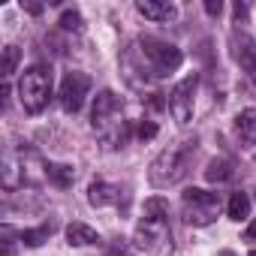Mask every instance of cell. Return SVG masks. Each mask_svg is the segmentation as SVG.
<instances>
[{
	"label": "cell",
	"mask_w": 256,
	"mask_h": 256,
	"mask_svg": "<svg viewBox=\"0 0 256 256\" xmlns=\"http://www.w3.org/2000/svg\"><path fill=\"white\" fill-rule=\"evenodd\" d=\"M48 96H52V70L42 64L28 66L22 82H18V100H22L24 112L40 114L48 106Z\"/></svg>",
	"instance_id": "3957f363"
},
{
	"label": "cell",
	"mask_w": 256,
	"mask_h": 256,
	"mask_svg": "<svg viewBox=\"0 0 256 256\" xmlns=\"http://www.w3.org/2000/svg\"><path fill=\"white\" fill-rule=\"evenodd\" d=\"M235 126H238V133H241L244 145L250 148V145H253V139H256V108H244V112H238Z\"/></svg>",
	"instance_id": "7c38bea8"
},
{
	"label": "cell",
	"mask_w": 256,
	"mask_h": 256,
	"mask_svg": "<svg viewBox=\"0 0 256 256\" xmlns=\"http://www.w3.org/2000/svg\"><path fill=\"white\" fill-rule=\"evenodd\" d=\"M118 114H120L118 96L112 90H100L96 100H94L90 124H94V130L100 133L106 148H120L126 142V126H124V120H118Z\"/></svg>",
	"instance_id": "6da1fadb"
},
{
	"label": "cell",
	"mask_w": 256,
	"mask_h": 256,
	"mask_svg": "<svg viewBox=\"0 0 256 256\" xmlns=\"http://www.w3.org/2000/svg\"><path fill=\"white\" fill-rule=\"evenodd\" d=\"M18 60H22V52H18L16 46H6V48H4V70H0V72H4V76L10 78V76L16 72Z\"/></svg>",
	"instance_id": "2e32d148"
},
{
	"label": "cell",
	"mask_w": 256,
	"mask_h": 256,
	"mask_svg": "<svg viewBox=\"0 0 256 256\" xmlns=\"http://www.w3.org/2000/svg\"><path fill=\"white\" fill-rule=\"evenodd\" d=\"M244 241H256V220L244 229Z\"/></svg>",
	"instance_id": "7402d4cb"
},
{
	"label": "cell",
	"mask_w": 256,
	"mask_h": 256,
	"mask_svg": "<svg viewBox=\"0 0 256 256\" xmlns=\"http://www.w3.org/2000/svg\"><path fill=\"white\" fill-rule=\"evenodd\" d=\"M244 12H247V4H238V6H235V16H238V18H241V16H244Z\"/></svg>",
	"instance_id": "cb8c5ba5"
},
{
	"label": "cell",
	"mask_w": 256,
	"mask_h": 256,
	"mask_svg": "<svg viewBox=\"0 0 256 256\" xmlns=\"http://www.w3.org/2000/svg\"><path fill=\"white\" fill-rule=\"evenodd\" d=\"M136 10L148 22H172V18H178V6L166 4V0H139Z\"/></svg>",
	"instance_id": "9c48e42d"
},
{
	"label": "cell",
	"mask_w": 256,
	"mask_h": 256,
	"mask_svg": "<svg viewBox=\"0 0 256 256\" xmlns=\"http://www.w3.org/2000/svg\"><path fill=\"white\" fill-rule=\"evenodd\" d=\"M238 58L244 60V66H247V70L253 72V78H256V52H253V54H238Z\"/></svg>",
	"instance_id": "ffe728a7"
},
{
	"label": "cell",
	"mask_w": 256,
	"mask_h": 256,
	"mask_svg": "<svg viewBox=\"0 0 256 256\" xmlns=\"http://www.w3.org/2000/svg\"><path fill=\"white\" fill-rule=\"evenodd\" d=\"M205 178H208L211 184L229 181V178H232V166H229L226 160H211V163H208V169H205Z\"/></svg>",
	"instance_id": "5bb4252c"
},
{
	"label": "cell",
	"mask_w": 256,
	"mask_h": 256,
	"mask_svg": "<svg viewBox=\"0 0 256 256\" xmlns=\"http://www.w3.org/2000/svg\"><path fill=\"white\" fill-rule=\"evenodd\" d=\"M22 6H24V12H30V16H40V12H42L40 4H22Z\"/></svg>",
	"instance_id": "603a6c76"
},
{
	"label": "cell",
	"mask_w": 256,
	"mask_h": 256,
	"mask_svg": "<svg viewBox=\"0 0 256 256\" xmlns=\"http://www.w3.org/2000/svg\"><path fill=\"white\" fill-rule=\"evenodd\" d=\"M139 48L145 52V58H148V64H151V70H154V76H169V72H175V70L181 66V60H184L181 48H175V46H169V42H160V40H151V36H145V40L139 42Z\"/></svg>",
	"instance_id": "8992f818"
},
{
	"label": "cell",
	"mask_w": 256,
	"mask_h": 256,
	"mask_svg": "<svg viewBox=\"0 0 256 256\" xmlns=\"http://www.w3.org/2000/svg\"><path fill=\"white\" fill-rule=\"evenodd\" d=\"M205 12H208V16H220V12H223V4H220V0H208V4H205Z\"/></svg>",
	"instance_id": "44dd1931"
},
{
	"label": "cell",
	"mask_w": 256,
	"mask_h": 256,
	"mask_svg": "<svg viewBox=\"0 0 256 256\" xmlns=\"http://www.w3.org/2000/svg\"><path fill=\"white\" fill-rule=\"evenodd\" d=\"M196 84H199V78H196V72L193 76H187V78H181L175 88H172V94H169V112H172V118L184 126V124H190V118H193V96H196Z\"/></svg>",
	"instance_id": "52a82bcc"
},
{
	"label": "cell",
	"mask_w": 256,
	"mask_h": 256,
	"mask_svg": "<svg viewBox=\"0 0 256 256\" xmlns=\"http://www.w3.org/2000/svg\"><path fill=\"white\" fill-rule=\"evenodd\" d=\"M226 214H229V220H244L250 214V196L247 193H232Z\"/></svg>",
	"instance_id": "4fadbf2b"
},
{
	"label": "cell",
	"mask_w": 256,
	"mask_h": 256,
	"mask_svg": "<svg viewBox=\"0 0 256 256\" xmlns=\"http://www.w3.org/2000/svg\"><path fill=\"white\" fill-rule=\"evenodd\" d=\"M48 232H52L48 226H40V229H24V232H22V241H24L28 247H40V244L48 238Z\"/></svg>",
	"instance_id": "e0dca14e"
},
{
	"label": "cell",
	"mask_w": 256,
	"mask_h": 256,
	"mask_svg": "<svg viewBox=\"0 0 256 256\" xmlns=\"http://www.w3.org/2000/svg\"><path fill=\"white\" fill-rule=\"evenodd\" d=\"M72 178H76V175H72L70 166H64V163H52V166H48V181H54L58 187H70Z\"/></svg>",
	"instance_id": "9a60e30c"
},
{
	"label": "cell",
	"mask_w": 256,
	"mask_h": 256,
	"mask_svg": "<svg viewBox=\"0 0 256 256\" xmlns=\"http://www.w3.org/2000/svg\"><path fill=\"white\" fill-rule=\"evenodd\" d=\"M154 136H157V124L145 120V124L139 126V139H154Z\"/></svg>",
	"instance_id": "d6986e66"
},
{
	"label": "cell",
	"mask_w": 256,
	"mask_h": 256,
	"mask_svg": "<svg viewBox=\"0 0 256 256\" xmlns=\"http://www.w3.org/2000/svg\"><path fill=\"white\" fill-rule=\"evenodd\" d=\"M60 28L64 30H82V16L76 10H64L60 12Z\"/></svg>",
	"instance_id": "ac0fdd59"
},
{
	"label": "cell",
	"mask_w": 256,
	"mask_h": 256,
	"mask_svg": "<svg viewBox=\"0 0 256 256\" xmlns=\"http://www.w3.org/2000/svg\"><path fill=\"white\" fill-rule=\"evenodd\" d=\"M90 90V78L84 72H66L64 82H60V106L64 112H78L84 106V96Z\"/></svg>",
	"instance_id": "ba28073f"
},
{
	"label": "cell",
	"mask_w": 256,
	"mask_h": 256,
	"mask_svg": "<svg viewBox=\"0 0 256 256\" xmlns=\"http://www.w3.org/2000/svg\"><path fill=\"white\" fill-rule=\"evenodd\" d=\"M118 187H112V184H106V181H94L90 187H88V202L94 205V208H106V205H114L118 202Z\"/></svg>",
	"instance_id": "30bf717a"
},
{
	"label": "cell",
	"mask_w": 256,
	"mask_h": 256,
	"mask_svg": "<svg viewBox=\"0 0 256 256\" xmlns=\"http://www.w3.org/2000/svg\"><path fill=\"white\" fill-rule=\"evenodd\" d=\"M193 151H196V142H193V139H184V142L166 148V151L151 163L148 181H151L154 187H172V184H178V181L187 175V169H190Z\"/></svg>",
	"instance_id": "7a4b0ae2"
},
{
	"label": "cell",
	"mask_w": 256,
	"mask_h": 256,
	"mask_svg": "<svg viewBox=\"0 0 256 256\" xmlns=\"http://www.w3.org/2000/svg\"><path fill=\"white\" fill-rule=\"evenodd\" d=\"M220 214V199L217 193H205L199 187H190L184 193V220L193 226H208Z\"/></svg>",
	"instance_id": "5b68a950"
},
{
	"label": "cell",
	"mask_w": 256,
	"mask_h": 256,
	"mask_svg": "<svg viewBox=\"0 0 256 256\" xmlns=\"http://www.w3.org/2000/svg\"><path fill=\"white\" fill-rule=\"evenodd\" d=\"M66 241L72 244V247H88V244H96L100 241V235H96V229H90L88 223H70L66 226Z\"/></svg>",
	"instance_id": "8fae6325"
},
{
	"label": "cell",
	"mask_w": 256,
	"mask_h": 256,
	"mask_svg": "<svg viewBox=\"0 0 256 256\" xmlns=\"http://www.w3.org/2000/svg\"><path fill=\"white\" fill-rule=\"evenodd\" d=\"M136 247H142V250H148V253H154V256L172 253V232H169L166 217L145 214L142 223L136 226Z\"/></svg>",
	"instance_id": "277c9868"
}]
</instances>
